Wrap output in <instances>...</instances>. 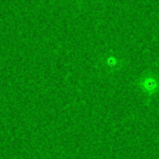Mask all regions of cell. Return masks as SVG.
Returning <instances> with one entry per match:
<instances>
[{
  "mask_svg": "<svg viewBox=\"0 0 159 159\" xmlns=\"http://www.w3.org/2000/svg\"><path fill=\"white\" fill-rule=\"evenodd\" d=\"M140 89L147 94H154L159 89V81L153 75H147L139 80Z\"/></svg>",
  "mask_w": 159,
  "mask_h": 159,
  "instance_id": "obj_1",
  "label": "cell"
},
{
  "mask_svg": "<svg viewBox=\"0 0 159 159\" xmlns=\"http://www.w3.org/2000/svg\"><path fill=\"white\" fill-rule=\"evenodd\" d=\"M106 66L109 67V68L117 67V66H118V58H117L116 56H113V55L107 56V58H106Z\"/></svg>",
  "mask_w": 159,
  "mask_h": 159,
  "instance_id": "obj_2",
  "label": "cell"
}]
</instances>
